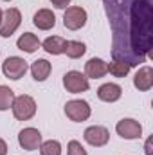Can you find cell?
<instances>
[{
	"instance_id": "6da1fadb",
	"label": "cell",
	"mask_w": 153,
	"mask_h": 155,
	"mask_svg": "<svg viewBox=\"0 0 153 155\" xmlns=\"http://www.w3.org/2000/svg\"><path fill=\"white\" fill-rule=\"evenodd\" d=\"M112 29V58L144 63L153 47V0H103Z\"/></svg>"
},
{
	"instance_id": "484cf974",
	"label": "cell",
	"mask_w": 153,
	"mask_h": 155,
	"mask_svg": "<svg viewBox=\"0 0 153 155\" xmlns=\"http://www.w3.org/2000/svg\"><path fill=\"white\" fill-rule=\"evenodd\" d=\"M2 15H4V13H2V9H0V22H2Z\"/></svg>"
},
{
	"instance_id": "4316f807",
	"label": "cell",
	"mask_w": 153,
	"mask_h": 155,
	"mask_svg": "<svg viewBox=\"0 0 153 155\" xmlns=\"http://www.w3.org/2000/svg\"><path fill=\"white\" fill-rule=\"evenodd\" d=\"M4 2H9V0H4Z\"/></svg>"
},
{
	"instance_id": "7402d4cb",
	"label": "cell",
	"mask_w": 153,
	"mask_h": 155,
	"mask_svg": "<svg viewBox=\"0 0 153 155\" xmlns=\"http://www.w3.org/2000/svg\"><path fill=\"white\" fill-rule=\"evenodd\" d=\"M67 155H88L86 153V150L81 146V143L79 141H69V144H67Z\"/></svg>"
},
{
	"instance_id": "9c48e42d",
	"label": "cell",
	"mask_w": 153,
	"mask_h": 155,
	"mask_svg": "<svg viewBox=\"0 0 153 155\" xmlns=\"http://www.w3.org/2000/svg\"><path fill=\"white\" fill-rule=\"evenodd\" d=\"M85 141L90 144V146H96V148H101L105 144H108L110 141V132L108 128L105 126H99V124H94V126H88L83 134Z\"/></svg>"
},
{
	"instance_id": "603a6c76",
	"label": "cell",
	"mask_w": 153,
	"mask_h": 155,
	"mask_svg": "<svg viewBox=\"0 0 153 155\" xmlns=\"http://www.w3.org/2000/svg\"><path fill=\"white\" fill-rule=\"evenodd\" d=\"M72 0H50V4L54 5V7H58V9H67V5L70 4Z\"/></svg>"
},
{
	"instance_id": "4fadbf2b",
	"label": "cell",
	"mask_w": 153,
	"mask_h": 155,
	"mask_svg": "<svg viewBox=\"0 0 153 155\" xmlns=\"http://www.w3.org/2000/svg\"><path fill=\"white\" fill-rule=\"evenodd\" d=\"M122 96V88L117 83H105L97 88V97L105 103H115Z\"/></svg>"
},
{
	"instance_id": "44dd1931",
	"label": "cell",
	"mask_w": 153,
	"mask_h": 155,
	"mask_svg": "<svg viewBox=\"0 0 153 155\" xmlns=\"http://www.w3.org/2000/svg\"><path fill=\"white\" fill-rule=\"evenodd\" d=\"M106 65H108V72H110L112 76H115V78L128 76V72L132 71V67H130L128 63H124V61H117V60H114L112 63H106Z\"/></svg>"
},
{
	"instance_id": "277c9868",
	"label": "cell",
	"mask_w": 153,
	"mask_h": 155,
	"mask_svg": "<svg viewBox=\"0 0 153 155\" xmlns=\"http://www.w3.org/2000/svg\"><path fill=\"white\" fill-rule=\"evenodd\" d=\"M92 114V108L83 99H70L65 103V116L74 123H83Z\"/></svg>"
},
{
	"instance_id": "e0dca14e",
	"label": "cell",
	"mask_w": 153,
	"mask_h": 155,
	"mask_svg": "<svg viewBox=\"0 0 153 155\" xmlns=\"http://www.w3.org/2000/svg\"><path fill=\"white\" fill-rule=\"evenodd\" d=\"M65 43H67V40L61 38V36H49V38L41 43V47H43V51H47L49 54L58 56V54H63Z\"/></svg>"
},
{
	"instance_id": "ffe728a7",
	"label": "cell",
	"mask_w": 153,
	"mask_h": 155,
	"mask_svg": "<svg viewBox=\"0 0 153 155\" xmlns=\"http://www.w3.org/2000/svg\"><path fill=\"white\" fill-rule=\"evenodd\" d=\"M38 150L40 155H61V144L56 139H49V141H43L40 144Z\"/></svg>"
},
{
	"instance_id": "d4e9b609",
	"label": "cell",
	"mask_w": 153,
	"mask_h": 155,
	"mask_svg": "<svg viewBox=\"0 0 153 155\" xmlns=\"http://www.w3.org/2000/svg\"><path fill=\"white\" fill-rule=\"evenodd\" d=\"M0 155H7V143L0 137Z\"/></svg>"
},
{
	"instance_id": "30bf717a",
	"label": "cell",
	"mask_w": 153,
	"mask_h": 155,
	"mask_svg": "<svg viewBox=\"0 0 153 155\" xmlns=\"http://www.w3.org/2000/svg\"><path fill=\"white\" fill-rule=\"evenodd\" d=\"M18 144L27 150V152H33V150H38L40 144H41V134H40L38 128H33V126H27L24 130H20L18 134Z\"/></svg>"
},
{
	"instance_id": "ac0fdd59",
	"label": "cell",
	"mask_w": 153,
	"mask_h": 155,
	"mask_svg": "<svg viewBox=\"0 0 153 155\" xmlns=\"http://www.w3.org/2000/svg\"><path fill=\"white\" fill-rule=\"evenodd\" d=\"M85 52H86V45H85L83 41H76V40H67L63 54H67V56H69L70 60H77V58H81V56H83Z\"/></svg>"
},
{
	"instance_id": "8fae6325",
	"label": "cell",
	"mask_w": 153,
	"mask_h": 155,
	"mask_svg": "<svg viewBox=\"0 0 153 155\" xmlns=\"http://www.w3.org/2000/svg\"><path fill=\"white\" fill-rule=\"evenodd\" d=\"M108 74V65L101 58H90L85 63V76L88 79H101Z\"/></svg>"
},
{
	"instance_id": "ba28073f",
	"label": "cell",
	"mask_w": 153,
	"mask_h": 155,
	"mask_svg": "<svg viewBox=\"0 0 153 155\" xmlns=\"http://www.w3.org/2000/svg\"><path fill=\"white\" fill-rule=\"evenodd\" d=\"M115 132H117V135H121L122 139H128V141L141 139L142 137V124L132 117H126L115 124Z\"/></svg>"
},
{
	"instance_id": "5bb4252c",
	"label": "cell",
	"mask_w": 153,
	"mask_h": 155,
	"mask_svg": "<svg viewBox=\"0 0 153 155\" xmlns=\"http://www.w3.org/2000/svg\"><path fill=\"white\" fill-rule=\"evenodd\" d=\"M33 24L41 31H49L56 25V16L50 9H38L33 16Z\"/></svg>"
},
{
	"instance_id": "52a82bcc",
	"label": "cell",
	"mask_w": 153,
	"mask_h": 155,
	"mask_svg": "<svg viewBox=\"0 0 153 155\" xmlns=\"http://www.w3.org/2000/svg\"><path fill=\"white\" fill-rule=\"evenodd\" d=\"M86 11L79 5H72V7H67L65 13H63V25L69 29V31H77L81 27H85L86 24Z\"/></svg>"
},
{
	"instance_id": "5b68a950",
	"label": "cell",
	"mask_w": 153,
	"mask_h": 155,
	"mask_svg": "<svg viewBox=\"0 0 153 155\" xmlns=\"http://www.w3.org/2000/svg\"><path fill=\"white\" fill-rule=\"evenodd\" d=\"M27 71H29V65H27V61H25L24 58H20V56H9V58L2 63V72H4V76L9 78V79H13V81L20 79Z\"/></svg>"
},
{
	"instance_id": "3957f363",
	"label": "cell",
	"mask_w": 153,
	"mask_h": 155,
	"mask_svg": "<svg viewBox=\"0 0 153 155\" xmlns=\"http://www.w3.org/2000/svg\"><path fill=\"white\" fill-rule=\"evenodd\" d=\"M22 24V13L16 7H9L4 11L2 15V22H0V36L2 38H9L11 35L16 33V29Z\"/></svg>"
},
{
	"instance_id": "7c38bea8",
	"label": "cell",
	"mask_w": 153,
	"mask_h": 155,
	"mask_svg": "<svg viewBox=\"0 0 153 155\" xmlns=\"http://www.w3.org/2000/svg\"><path fill=\"white\" fill-rule=\"evenodd\" d=\"M133 87H135L137 90H141V92L151 90V87H153V69L150 65L141 67V69L137 71V74L133 78Z\"/></svg>"
},
{
	"instance_id": "cb8c5ba5",
	"label": "cell",
	"mask_w": 153,
	"mask_h": 155,
	"mask_svg": "<svg viewBox=\"0 0 153 155\" xmlns=\"http://www.w3.org/2000/svg\"><path fill=\"white\" fill-rule=\"evenodd\" d=\"M151 143H153V137H148V139H146V144H144V153L146 155H153Z\"/></svg>"
},
{
	"instance_id": "d6986e66",
	"label": "cell",
	"mask_w": 153,
	"mask_h": 155,
	"mask_svg": "<svg viewBox=\"0 0 153 155\" xmlns=\"http://www.w3.org/2000/svg\"><path fill=\"white\" fill-rule=\"evenodd\" d=\"M15 90L9 88L7 85H0V112L4 110H9L13 107V101H15Z\"/></svg>"
},
{
	"instance_id": "7a4b0ae2",
	"label": "cell",
	"mask_w": 153,
	"mask_h": 155,
	"mask_svg": "<svg viewBox=\"0 0 153 155\" xmlns=\"http://www.w3.org/2000/svg\"><path fill=\"white\" fill-rule=\"evenodd\" d=\"M11 110H13L15 119H18V121H29V119H33L34 114H36V101L31 96L22 94V96L15 97Z\"/></svg>"
},
{
	"instance_id": "9a60e30c",
	"label": "cell",
	"mask_w": 153,
	"mask_h": 155,
	"mask_svg": "<svg viewBox=\"0 0 153 155\" xmlns=\"http://www.w3.org/2000/svg\"><path fill=\"white\" fill-rule=\"evenodd\" d=\"M16 47H18L20 51H24V52L33 54L34 51H38L40 47H41V41H40L38 36L33 35V33H24L20 38L16 40Z\"/></svg>"
},
{
	"instance_id": "8992f818",
	"label": "cell",
	"mask_w": 153,
	"mask_h": 155,
	"mask_svg": "<svg viewBox=\"0 0 153 155\" xmlns=\"http://www.w3.org/2000/svg\"><path fill=\"white\" fill-rule=\"evenodd\" d=\"M63 87L70 94H81V92H86L90 88V83H88V78L85 76L83 72H79V71H69L63 76Z\"/></svg>"
},
{
	"instance_id": "2e32d148",
	"label": "cell",
	"mask_w": 153,
	"mask_h": 155,
	"mask_svg": "<svg viewBox=\"0 0 153 155\" xmlns=\"http://www.w3.org/2000/svg\"><path fill=\"white\" fill-rule=\"evenodd\" d=\"M50 71H52V65L47 60H43V58L33 61V65H31V74H33V78L36 81H45L49 78V74H50Z\"/></svg>"
}]
</instances>
